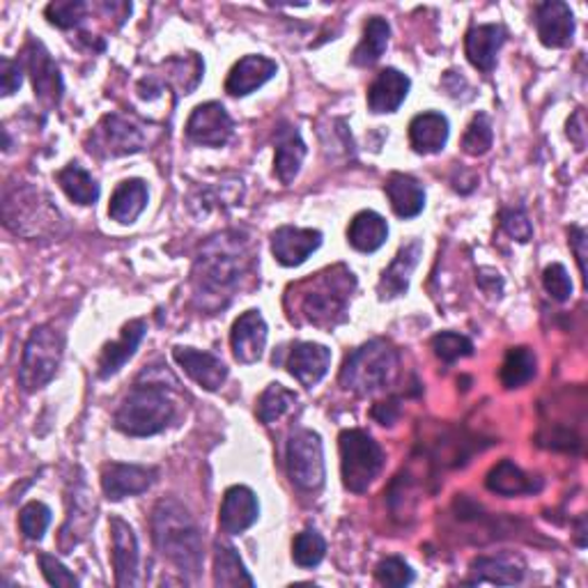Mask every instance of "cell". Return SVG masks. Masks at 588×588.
I'll use <instances>...</instances> for the list:
<instances>
[{"mask_svg":"<svg viewBox=\"0 0 588 588\" xmlns=\"http://www.w3.org/2000/svg\"><path fill=\"white\" fill-rule=\"evenodd\" d=\"M214 584L216 586H253L255 579L249 575V571L241 563L235 547L230 545H216L214 554Z\"/></svg>","mask_w":588,"mask_h":588,"instance_id":"836d02e7","label":"cell"},{"mask_svg":"<svg viewBox=\"0 0 588 588\" xmlns=\"http://www.w3.org/2000/svg\"><path fill=\"white\" fill-rule=\"evenodd\" d=\"M157 480L154 466H140V464H120L111 462L101 470V490L107 499L123 501L127 497H136L148 492Z\"/></svg>","mask_w":588,"mask_h":588,"instance_id":"7c38bea8","label":"cell"},{"mask_svg":"<svg viewBox=\"0 0 588 588\" xmlns=\"http://www.w3.org/2000/svg\"><path fill=\"white\" fill-rule=\"evenodd\" d=\"M152 538L157 550L171 563L179 567V573L198 575L202 567V534L193 515L175 499H164L154 505L152 513Z\"/></svg>","mask_w":588,"mask_h":588,"instance_id":"7a4b0ae2","label":"cell"},{"mask_svg":"<svg viewBox=\"0 0 588 588\" xmlns=\"http://www.w3.org/2000/svg\"><path fill=\"white\" fill-rule=\"evenodd\" d=\"M58 185L67 193L70 200L78 202V205H95L99 198V185L97 179L78 164H70L58 173Z\"/></svg>","mask_w":588,"mask_h":588,"instance_id":"e575fe53","label":"cell"},{"mask_svg":"<svg viewBox=\"0 0 588 588\" xmlns=\"http://www.w3.org/2000/svg\"><path fill=\"white\" fill-rule=\"evenodd\" d=\"M492 140H495V132H492L490 117L485 113H478L462 136V150L470 157H483L490 152Z\"/></svg>","mask_w":588,"mask_h":588,"instance_id":"74e56055","label":"cell"},{"mask_svg":"<svg viewBox=\"0 0 588 588\" xmlns=\"http://www.w3.org/2000/svg\"><path fill=\"white\" fill-rule=\"evenodd\" d=\"M389 37H391V26H389L387 18H381V16L368 18L366 30H363V39L352 53V63L356 67L375 65L377 60L384 55V51H387Z\"/></svg>","mask_w":588,"mask_h":588,"instance_id":"1f68e13d","label":"cell"},{"mask_svg":"<svg viewBox=\"0 0 588 588\" xmlns=\"http://www.w3.org/2000/svg\"><path fill=\"white\" fill-rule=\"evenodd\" d=\"M24 84V74H22V65L14 63L10 58L0 60V90H3L5 97L14 95Z\"/></svg>","mask_w":588,"mask_h":588,"instance_id":"7dc6e473","label":"cell"},{"mask_svg":"<svg viewBox=\"0 0 588 588\" xmlns=\"http://www.w3.org/2000/svg\"><path fill=\"white\" fill-rule=\"evenodd\" d=\"M51 524V509L42 501L26 503L18 513V529L28 540H42Z\"/></svg>","mask_w":588,"mask_h":588,"instance_id":"ab89813d","label":"cell"},{"mask_svg":"<svg viewBox=\"0 0 588 588\" xmlns=\"http://www.w3.org/2000/svg\"><path fill=\"white\" fill-rule=\"evenodd\" d=\"M423 253V241L421 239H412L404 245L398 255L393 258L391 265L384 270L381 280L377 286L379 299H396L400 295H404L410 290V278L418 265Z\"/></svg>","mask_w":588,"mask_h":588,"instance_id":"44dd1931","label":"cell"},{"mask_svg":"<svg viewBox=\"0 0 588 588\" xmlns=\"http://www.w3.org/2000/svg\"><path fill=\"white\" fill-rule=\"evenodd\" d=\"M485 485H488L490 492H497L501 497L531 495V492L540 490V483H534L511 460H501L488 474V478H485Z\"/></svg>","mask_w":588,"mask_h":588,"instance_id":"4dcf8cb0","label":"cell"},{"mask_svg":"<svg viewBox=\"0 0 588 588\" xmlns=\"http://www.w3.org/2000/svg\"><path fill=\"white\" fill-rule=\"evenodd\" d=\"M499 221H501L503 233L511 235L517 241H529L534 237V226L524 210H503Z\"/></svg>","mask_w":588,"mask_h":588,"instance_id":"bcb514c9","label":"cell"},{"mask_svg":"<svg viewBox=\"0 0 588 588\" xmlns=\"http://www.w3.org/2000/svg\"><path fill=\"white\" fill-rule=\"evenodd\" d=\"M146 331H148L146 320H132L129 324H125V329H123V334H120V338L115 342H109L104 352H101V356H99V377L101 379H109L115 373L123 371L125 363L136 354L138 345L143 342Z\"/></svg>","mask_w":588,"mask_h":588,"instance_id":"cb8c5ba5","label":"cell"},{"mask_svg":"<svg viewBox=\"0 0 588 588\" xmlns=\"http://www.w3.org/2000/svg\"><path fill=\"white\" fill-rule=\"evenodd\" d=\"M233 354L239 363L251 366L262 359L267 345V322L260 315V311H247L241 313L233 324Z\"/></svg>","mask_w":588,"mask_h":588,"instance_id":"e0dca14e","label":"cell"},{"mask_svg":"<svg viewBox=\"0 0 588 588\" xmlns=\"http://www.w3.org/2000/svg\"><path fill=\"white\" fill-rule=\"evenodd\" d=\"M233 117L218 101H208V104L196 107L187 123L189 140L202 148H223L233 138Z\"/></svg>","mask_w":588,"mask_h":588,"instance_id":"8fae6325","label":"cell"},{"mask_svg":"<svg viewBox=\"0 0 588 588\" xmlns=\"http://www.w3.org/2000/svg\"><path fill=\"white\" fill-rule=\"evenodd\" d=\"M536 30L540 42L550 49H565L575 37V14L571 5L550 0L536 8Z\"/></svg>","mask_w":588,"mask_h":588,"instance_id":"2e32d148","label":"cell"},{"mask_svg":"<svg viewBox=\"0 0 588 588\" xmlns=\"http://www.w3.org/2000/svg\"><path fill=\"white\" fill-rule=\"evenodd\" d=\"M146 146V132L125 115H107L90 138V152L104 157L136 154Z\"/></svg>","mask_w":588,"mask_h":588,"instance_id":"30bf717a","label":"cell"},{"mask_svg":"<svg viewBox=\"0 0 588 588\" xmlns=\"http://www.w3.org/2000/svg\"><path fill=\"white\" fill-rule=\"evenodd\" d=\"M389 237V226L384 216H379L373 210L359 212L350 221V230H348V241L350 247L361 251V253H375L377 249L384 247V241Z\"/></svg>","mask_w":588,"mask_h":588,"instance_id":"f546056e","label":"cell"},{"mask_svg":"<svg viewBox=\"0 0 588 588\" xmlns=\"http://www.w3.org/2000/svg\"><path fill=\"white\" fill-rule=\"evenodd\" d=\"M303 159H306V143H303L299 129L290 123H280L276 129L274 171L283 185H292L301 171Z\"/></svg>","mask_w":588,"mask_h":588,"instance_id":"d4e9b609","label":"cell"},{"mask_svg":"<svg viewBox=\"0 0 588 588\" xmlns=\"http://www.w3.org/2000/svg\"><path fill=\"white\" fill-rule=\"evenodd\" d=\"M542 286H545L547 295L556 301H567L573 297V280H571V276H567L565 267L559 265V262H554V265L545 270Z\"/></svg>","mask_w":588,"mask_h":588,"instance_id":"ee69618b","label":"cell"},{"mask_svg":"<svg viewBox=\"0 0 588 588\" xmlns=\"http://www.w3.org/2000/svg\"><path fill=\"white\" fill-rule=\"evenodd\" d=\"M148 208V185L143 179H125L120 182L111 196L109 216L117 223H134Z\"/></svg>","mask_w":588,"mask_h":588,"instance_id":"f1b7e54d","label":"cell"},{"mask_svg":"<svg viewBox=\"0 0 588 588\" xmlns=\"http://www.w3.org/2000/svg\"><path fill=\"white\" fill-rule=\"evenodd\" d=\"M175 418V400L164 384H136L115 412V428L129 437L164 433Z\"/></svg>","mask_w":588,"mask_h":588,"instance_id":"277c9868","label":"cell"},{"mask_svg":"<svg viewBox=\"0 0 588 588\" xmlns=\"http://www.w3.org/2000/svg\"><path fill=\"white\" fill-rule=\"evenodd\" d=\"M567 136H571V140L577 146V150H584L586 129H584V111L581 109L571 117V123H567Z\"/></svg>","mask_w":588,"mask_h":588,"instance_id":"681fc988","label":"cell"},{"mask_svg":"<svg viewBox=\"0 0 588 588\" xmlns=\"http://www.w3.org/2000/svg\"><path fill=\"white\" fill-rule=\"evenodd\" d=\"M5 226L24 237H35L53 230V221H60L58 210L51 208V200L30 187H22L16 191H5L3 202Z\"/></svg>","mask_w":588,"mask_h":588,"instance_id":"ba28073f","label":"cell"},{"mask_svg":"<svg viewBox=\"0 0 588 588\" xmlns=\"http://www.w3.org/2000/svg\"><path fill=\"white\" fill-rule=\"evenodd\" d=\"M354 274L342 265L324 270L313 278L299 283V311L303 320L322 329H334L336 324L348 317V301L354 292Z\"/></svg>","mask_w":588,"mask_h":588,"instance_id":"3957f363","label":"cell"},{"mask_svg":"<svg viewBox=\"0 0 588 588\" xmlns=\"http://www.w3.org/2000/svg\"><path fill=\"white\" fill-rule=\"evenodd\" d=\"M26 65L33 76V88L35 95L45 101L49 107H58L60 99H63V76H60L58 65L53 63L51 53L45 49L42 42L37 39H28L26 45Z\"/></svg>","mask_w":588,"mask_h":588,"instance_id":"4fadbf2b","label":"cell"},{"mask_svg":"<svg viewBox=\"0 0 588 588\" xmlns=\"http://www.w3.org/2000/svg\"><path fill=\"white\" fill-rule=\"evenodd\" d=\"M111 545H113V567H115V584L117 586H136L138 581V540L132 526L120 520L111 517Z\"/></svg>","mask_w":588,"mask_h":588,"instance_id":"ac0fdd59","label":"cell"},{"mask_svg":"<svg viewBox=\"0 0 588 588\" xmlns=\"http://www.w3.org/2000/svg\"><path fill=\"white\" fill-rule=\"evenodd\" d=\"M278 72V65L265 55H247L230 70L226 78V92L233 97H247L272 80Z\"/></svg>","mask_w":588,"mask_h":588,"instance_id":"7402d4cb","label":"cell"},{"mask_svg":"<svg viewBox=\"0 0 588 588\" xmlns=\"http://www.w3.org/2000/svg\"><path fill=\"white\" fill-rule=\"evenodd\" d=\"M433 350L443 363H455L460 359L474 354V342L466 336H460L453 331H441L433 338Z\"/></svg>","mask_w":588,"mask_h":588,"instance_id":"60d3db41","label":"cell"},{"mask_svg":"<svg viewBox=\"0 0 588 588\" xmlns=\"http://www.w3.org/2000/svg\"><path fill=\"white\" fill-rule=\"evenodd\" d=\"M571 247L579 262V272L586 278V230L584 228H577V226L571 228Z\"/></svg>","mask_w":588,"mask_h":588,"instance_id":"c3c4849f","label":"cell"},{"mask_svg":"<svg viewBox=\"0 0 588 588\" xmlns=\"http://www.w3.org/2000/svg\"><path fill=\"white\" fill-rule=\"evenodd\" d=\"M505 42V30L499 24H483V26H474L464 37V51L466 58H470V63L490 74L497 65V55L501 51Z\"/></svg>","mask_w":588,"mask_h":588,"instance_id":"603a6c76","label":"cell"},{"mask_svg":"<svg viewBox=\"0 0 588 588\" xmlns=\"http://www.w3.org/2000/svg\"><path fill=\"white\" fill-rule=\"evenodd\" d=\"M63 350H65L63 334L49 327V324L33 329L24 348L22 366H18V384H22V389L26 393L45 389L55 377L60 361H63Z\"/></svg>","mask_w":588,"mask_h":588,"instance_id":"52a82bcc","label":"cell"},{"mask_svg":"<svg viewBox=\"0 0 588 588\" xmlns=\"http://www.w3.org/2000/svg\"><path fill=\"white\" fill-rule=\"evenodd\" d=\"M398 352L387 340H371L354 350L340 371V384L359 396H371L393 381Z\"/></svg>","mask_w":588,"mask_h":588,"instance_id":"5b68a950","label":"cell"},{"mask_svg":"<svg viewBox=\"0 0 588 588\" xmlns=\"http://www.w3.org/2000/svg\"><path fill=\"white\" fill-rule=\"evenodd\" d=\"M472 571H474V579L470 584H499V586H509V584H517L522 581L524 577V567L522 563H515V561H509V559H490V556H483V559H476L472 563Z\"/></svg>","mask_w":588,"mask_h":588,"instance_id":"d6a6232c","label":"cell"},{"mask_svg":"<svg viewBox=\"0 0 588 588\" xmlns=\"http://www.w3.org/2000/svg\"><path fill=\"white\" fill-rule=\"evenodd\" d=\"M173 359L179 363L185 373L208 391H218L228 379V368L218 356L210 352H200L193 348H173Z\"/></svg>","mask_w":588,"mask_h":588,"instance_id":"d6986e66","label":"cell"},{"mask_svg":"<svg viewBox=\"0 0 588 588\" xmlns=\"http://www.w3.org/2000/svg\"><path fill=\"white\" fill-rule=\"evenodd\" d=\"M324 554H327V542H324V538L315 529L301 531L292 542V559L299 567L320 565Z\"/></svg>","mask_w":588,"mask_h":588,"instance_id":"f35d334b","label":"cell"},{"mask_svg":"<svg viewBox=\"0 0 588 588\" xmlns=\"http://www.w3.org/2000/svg\"><path fill=\"white\" fill-rule=\"evenodd\" d=\"M295 402H297L295 391L286 389L283 384H270V387L258 398V418L265 425H270L278 421L280 416H286L295 408Z\"/></svg>","mask_w":588,"mask_h":588,"instance_id":"8d00e7d4","label":"cell"},{"mask_svg":"<svg viewBox=\"0 0 588 588\" xmlns=\"http://www.w3.org/2000/svg\"><path fill=\"white\" fill-rule=\"evenodd\" d=\"M342 483L350 492H366L384 466L381 446L363 430H342L338 437Z\"/></svg>","mask_w":588,"mask_h":588,"instance_id":"8992f818","label":"cell"},{"mask_svg":"<svg viewBox=\"0 0 588 588\" xmlns=\"http://www.w3.org/2000/svg\"><path fill=\"white\" fill-rule=\"evenodd\" d=\"M322 247V233L313 228L283 226L272 235V253L278 265L299 267Z\"/></svg>","mask_w":588,"mask_h":588,"instance_id":"5bb4252c","label":"cell"},{"mask_svg":"<svg viewBox=\"0 0 588 588\" xmlns=\"http://www.w3.org/2000/svg\"><path fill=\"white\" fill-rule=\"evenodd\" d=\"M253 267L251 241L237 233L226 230L202 245L193 265V288L202 299L233 297L237 286ZM223 306V303H221Z\"/></svg>","mask_w":588,"mask_h":588,"instance_id":"6da1fadb","label":"cell"},{"mask_svg":"<svg viewBox=\"0 0 588 588\" xmlns=\"http://www.w3.org/2000/svg\"><path fill=\"white\" fill-rule=\"evenodd\" d=\"M258 515H260V505H258L255 492L247 488V485H233V488L223 495L218 526L223 534L237 536L251 529V526L258 522Z\"/></svg>","mask_w":588,"mask_h":588,"instance_id":"9a60e30c","label":"cell"},{"mask_svg":"<svg viewBox=\"0 0 588 588\" xmlns=\"http://www.w3.org/2000/svg\"><path fill=\"white\" fill-rule=\"evenodd\" d=\"M39 567H42V575L51 586L58 588H76L80 581L74 577V573H70L67 567L60 563L55 556L51 554H39Z\"/></svg>","mask_w":588,"mask_h":588,"instance_id":"f6af8a7d","label":"cell"},{"mask_svg":"<svg viewBox=\"0 0 588 588\" xmlns=\"http://www.w3.org/2000/svg\"><path fill=\"white\" fill-rule=\"evenodd\" d=\"M373 416L381 423V425H391L398 418V404L396 402H381L373 410Z\"/></svg>","mask_w":588,"mask_h":588,"instance_id":"f907efd6","label":"cell"},{"mask_svg":"<svg viewBox=\"0 0 588 588\" xmlns=\"http://www.w3.org/2000/svg\"><path fill=\"white\" fill-rule=\"evenodd\" d=\"M288 474L303 492H317L327 472H324L322 437L313 430H297L288 443Z\"/></svg>","mask_w":588,"mask_h":588,"instance_id":"9c48e42d","label":"cell"},{"mask_svg":"<svg viewBox=\"0 0 588 588\" xmlns=\"http://www.w3.org/2000/svg\"><path fill=\"white\" fill-rule=\"evenodd\" d=\"M410 88H412L410 76H404L393 67L381 70L373 80V86L368 88V109L377 115L396 113L402 101L408 99Z\"/></svg>","mask_w":588,"mask_h":588,"instance_id":"484cf974","label":"cell"},{"mask_svg":"<svg viewBox=\"0 0 588 588\" xmlns=\"http://www.w3.org/2000/svg\"><path fill=\"white\" fill-rule=\"evenodd\" d=\"M387 196L391 200V208L400 218H414L425 208V189L421 182L412 175L391 173L387 179Z\"/></svg>","mask_w":588,"mask_h":588,"instance_id":"83f0119b","label":"cell"},{"mask_svg":"<svg viewBox=\"0 0 588 588\" xmlns=\"http://www.w3.org/2000/svg\"><path fill=\"white\" fill-rule=\"evenodd\" d=\"M536 375V354L529 348H511L503 359L501 381L505 389H520Z\"/></svg>","mask_w":588,"mask_h":588,"instance_id":"d590c367","label":"cell"},{"mask_svg":"<svg viewBox=\"0 0 588 588\" xmlns=\"http://www.w3.org/2000/svg\"><path fill=\"white\" fill-rule=\"evenodd\" d=\"M377 581L384 584V586H393V588H402V586H410L414 581V571L412 567L404 563L402 559L398 556H389L384 559L379 565H377Z\"/></svg>","mask_w":588,"mask_h":588,"instance_id":"7bdbcfd3","label":"cell"},{"mask_svg":"<svg viewBox=\"0 0 588 588\" xmlns=\"http://www.w3.org/2000/svg\"><path fill=\"white\" fill-rule=\"evenodd\" d=\"M86 12H88V5L80 3V0H55V3L47 5L45 14L53 26L70 30V28L80 26Z\"/></svg>","mask_w":588,"mask_h":588,"instance_id":"b9f144b4","label":"cell"},{"mask_svg":"<svg viewBox=\"0 0 588 588\" xmlns=\"http://www.w3.org/2000/svg\"><path fill=\"white\" fill-rule=\"evenodd\" d=\"M331 366V350L320 342H297L288 356V371L301 384L313 389L315 384L327 375Z\"/></svg>","mask_w":588,"mask_h":588,"instance_id":"ffe728a7","label":"cell"},{"mask_svg":"<svg viewBox=\"0 0 588 588\" xmlns=\"http://www.w3.org/2000/svg\"><path fill=\"white\" fill-rule=\"evenodd\" d=\"M449 120L441 113H418L410 123V143L418 154H437L449 143Z\"/></svg>","mask_w":588,"mask_h":588,"instance_id":"4316f807","label":"cell"}]
</instances>
